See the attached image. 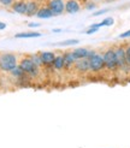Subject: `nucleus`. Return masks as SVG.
Wrapping results in <instances>:
<instances>
[{"instance_id": "f257e3e1", "label": "nucleus", "mask_w": 130, "mask_h": 148, "mask_svg": "<svg viewBox=\"0 0 130 148\" xmlns=\"http://www.w3.org/2000/svg\"><path fill=\"white\" fill-rule=\"evenodd\" d=\"M18 65L22 68V70H23L29 76L30 79H34L36 77H39L40 72H41V68H39V66H36L34 64V62L31 60V58H30L29 54L22 56L19 58V60H18Z\"/></svg>"}, {"instance_id": "f03ea898", "label": "nucleus", "mask_w": 130, "mask_h": 148, "mask_svg": "<svg viewBox=\"0 0 130 148\" xmlns=\"http://www.w3.org/2000/svg\"><path fill=\"white\" fill-rule=\"evenodd\" d=\"M18 54L11 53V52H1L0 53V71L9 73L18 65Z\"/></svg>"}, {"instance_id": "7ed1b4c3", "label": "nucleus", "mask_w": 130, "mask_h": 148, "mask_svg": "<svg viewBox=\"0 0 130 148\" xmlns=\"http://www.w3.org/2000/svg\"><path fill=\"white\" fill-rule=\"evenodd\" d=\"M103 57H104L105 69L107 71H110V72L118 71V63H117V58H116V53H114L113 47L106 48L103 53Z\"/></svg>"}, {"instance_id": "20e7f679", "label": "nucleus", "mask_w": 130, "mask_h": 148, "mask_svg": "<svg viewBox=\"0 0 130 148\" xmlns=\"http://www.w3.org/2000/svg\"><path fill=\"white\" fill-rule=\"evenodd\" d=\"M113 48H114L116 58H117V63H118V70L119 71H124V72H129L130 65L127 63L125 45H117V46H114Z\"/></svg>"}, {"instance_id": "39448f33", "label": "nucleus", "mask_w": 130, "mask_h": 148, "mask_svg": "<svg viewBox=\"0 0 130 148\" xmlns=\"http://www.w3.org/2000/svg\"><path fill=\"white\" fill-rule=\"evenodd\" d=\"M89 69L90 72L98 73L105 70V63H104V57L101 52H95L90 58H89Z\"/></svg>"}, {"instance_id": "423d86ee", "label": "nucleus", "mask_w": 130, "mask_h": 148, "mask_svg": "<svg viewBox=\"0 0 130 148\" xmlns=\"http://www.w3.org/2000/svg\"><path fill=\"white\" fill-rule=\"evenodd\" d=\"M46 4L52 11L53 17L62 16L65 13V0H46Z\"/></svg>"}, {"instance_id": "0eeeda50", "label": "nucleus", "mask_w": 130, "mask_h": 148, "mask_svg": "<svg viewBox=\"0 0 130 148\" xmlns=\"http://www.w3.org/2000/svg\"><path fill=\"white\" fill-rule=\"evenodd\" d=\"M39 54L41 57V60H42V64H43V69L52 68L53 62H54V58H55V53H54V52H51V51H40Z\"/></svg>"}, {"instance_id": "6e6552de", "label": "nucleus", "mask_w": 130, "mask_h": 148, "mask_svg": "<svg viewBox=\"0 0 130 148\" xmlns=\"http://www.w3.org/2000/svg\"><path fill=\"white\" fill-rule=\"evenodd\" d=\"M42 4V0H28L27 1V17H34L38 13L40 6Z\"/></svg>"}, {"instance_id": "1a4fd4ad", "label": "nucleus", "mask_w": 130, "mask_h": 148, "mask_svg": "<svg viewBox=\"0 0 130 148\" xmlns=\"http://www.w3.org/2000/svg\"><path fill=\"white\" fill-rule=\"evenodd\" d=\"M74 69L78 73H81V75H84V73L90 72V69H89V59L88 58H84V59H79V60H76Z\"/></svg>"}, {"instance_id": "9d476101", "label": "nucleus", "mask_w": 130, "mask_h": 148, "mask_svg": "<svg viewBox=\"0 0 130 148\" xmlns=\"http://www.w3.org/2000/svg\"><path fill=\"white\" fill-rule=\"evenodd\" d=\"M81 11V4L78 0H66L65 1V13L74 14Z\"/></svg>"}, {"instance_id": "9b49d317", "label": "nucleus", "mask_w": 130, "mask_h": 148, "mask_svg": "<svg viewBox=\"0 0 130 148\" xmlns=\"http://www.w3.org/2000/svg\"><path fill=\"white\" fill-rule=\"evenodd\" d=\"M52 69L57 72H62L65 70V62H64V56H63V52H58L55 54L54 58V62L52 65Z\"/></svg>"}, {"instance_id": "f8f14e48", "label": "nucleus", "mask_w": 130, "mask_h": 148, "mask_svg": "<svg viewBox=\"0 0 130 148\" xmlns=\"http://www.w3.org/2000/svg\"><path fill=\"white\" fill-rule=\"evenodd\" d=\"M63 56H64V62H65V70L74 69L75 63H76V59H75V57H74V53H72V51H70V49L64 51V52H63Z\"/></svg>"}, {"instance_id": "ddd939ff", "label": "nucleus", "mask_w": 130, "mask_h": 148, "mask_svg": "<svg viewBox=\"0 0 130 148\" xmlns=\"http://www.w3.org/2000/svg\"><path fill=\"white\" fill-rule=\"evenodd\" d=\"M27 1H28V0H16V1L13 3V5L11 6V10L14 13L24 14V16H25V12H27Z\"/></svg>"}, {"instance_id": "4468645a", "label": "nucleus", "mask_w": 130, "mask_h": 148, "mask_svg": "<svg viewBox=\"0 0 130 148\" xmlns=\"http://www.w3.org/2000/svg\"><path fill=\"white\" fill-rule=\"evenodd\" d=\"M36 17L38 18H51V17H53L52 11L49 10L48 5L46 4V1H43V0H42V4L40 6L38 13H36Z\"/></svg>"}, {"instance_id": "2eb2a0df", "label": "nucleus", "mask_w": 130, "mask_h": 148, "mask_svg": "<svg viewBox=\"0 0 130 148\" xmlns=\"http://www.w3.org/2000/svg\"><path fill=\"white\" fill-rule=\"evenodd\" d=\"M89 48L87 47H78V48H74L72 49V53H74V57L76 60H79V59H84V58H88L89 54Z\"/></svg>"}, {"instance_id": "dca6fc26", "label": "nucleus", "mask_w": 130, "mask_h": 148, "mask_svg": "<svg viewBox=\"0 0 130 148\" xmlns=\"http://www.w3.org/2000/svg\"><path fill=\"white\" fill-rule=\"evenodd\" d=\"M41 34L36 32H24V33H18L14 35L16 39H33V38H40Z\"/></svg>"}, {"instance_id": "f3484780", "label": "nucleus", "mask_w": 130, "mask_h": 148, "mask_svg": "<svg viewBox=\"0 0 130 148\" xmlns=\"http://www.w3.org/2000/svg\"><path fill=\"white\" fill-rule=\"evenodd\" d=\"M79 42V40L77 39H69V40H65V41H60V42H57L53 43L54 46H60V47H70V46H75Z\"/></svg>"}, {"instance_id": "a211bd4d", "label": "nucleus", "mask_w": 130, "mask_h": 148, "mask_svg": "<svg viewBox=\"0 0 130 148\" xmlns=\"http://www.w3.org/2000/svg\"><path fill=\"white\" fill-rule=\"evenodd\" d=\"M31 58V60L34 62V64L36 66H39V68L43 69V64H42V60H41V57L39 54V52H36V53H31V54H29Z\"/></svg>"}, {"instance_id": "6ab92c4d", "label": "nucleus", "mask_w": 130, "mask_h": 148, "mask_svg": "<svg viewBox=\"0 0 130 148\" xmlns=\"http://www.w3.org/2000/svg\"><path fill=\"white\" fill-rule=\"evenodd\" d=\"M99 24H100V28H101V27H111V25L114 24V19H113L112 17H107V18H105L104 21H101Z\"/></svg>"}, {"instance_id": "aec40b11", "label": "nucleus", "mask_w": 130, "mask_h": 148, "mask_svg": "<svg viewBox=\"0 0 130 148\" xmlns=\"http://www.w3.org/2000/svg\"><path fill=\"white\" fill-rule=\"evenodd\" d=\"M99 28H100V24H99V23L92 24V25H89V28L87 29L84 33H86V34H88V35H90V34H93V33H96V32L99 30Z\"/></svg>"}, {"instance_id": "412c9836", "label": "nucleus", "mask_w": 130, "mask_h": 148, "mask_svg": "<svg viewBox=\"0 0 130 148\" xmlns=\"http://www.w3.org/2000/svg\"><path fill=\"white\" fill-rule=\"evenodd\" d=\"M16 0H0V6L1 7H5V9H11V6L13 5V3Z\"/></svg>"}, {"instance_id": "4be33fe9", "label": "nucleus", "mask_w": 130, "mask_h": 148, "mask_svg": "<svg viewBox=\"0 0 130 148\" xmlns=\"http://www.w3.org/2000/svg\"><path fill=\"white\" fill-rule=\"evenodd\" d=\"M84 7L86 9H88V10H93V9H95L96 7V3L92 1V0H87L86 4H84Z\"/></svg>"}, {"instance_id": "5701e85b", "label": "nucleus", "mask_w": 130, "mask_h": 148, "mask_svg": "<svg viewBox=\"0 0 130 148\" xmlns=\"http://www.w3.org/2000/svg\"><path fill=\"white\" fill-rule=\"evenodd\" d=\"M125 56H127V63L130 65V43L125 45Z\"/></svg>"}, {"instance_id": "b1692460", "label": "nucleus", "mask_w": 130, "mask_h": 148, "mask_svg": "<svg viewBox=\"0 0 130 148\" xmlns=\"http://www.w3.org/2000/svg\"><path fill=\"white\" fill-rule=\"evenodd\" d=\"M110 11V9H104V10H100V11H95V12H93V16L94 17H96V16H101V14H104L106 12Z\"/></svg>"}, {"instance_id": "393cba45", "label": "nucleus", "mask_w": 130, "mask_h": 148, "mask_svg": "<svg viewBox=\"0 0 130 148\" xmlns=\"http://www.w3.org/2000/svg\"><path fill=\"white\" fill-rule=\"evenodd\" d=\"M119 39H127V38H130V29L129 30H127V32H124V33H122L119 36H118Z\"/></svg>"}, {"instance_id": "a878e982", "label": "nucleus", "mask_w": 130, "mask_h": 148, "mask_svg": "<svg viewBox=\"0 0 130 148\" xmlns=\"http://www.w3.org/2000/svg\"><path fill=\"white\" fill-rule=\"evenodd\" d=\"M41 24L40 23H29L28 24V27H30V28H38V27H40Z\"/></svg>"}, {"instance_id": "bb28decb", "label": "nucleus", "mask_w": 130, "mask_h": 148, "mask_svg": "<svg viewBox=\"0 0 130 148\" xmlns=\"http://www.w3.org/2000/svg\"><path fill=\"white\" fill-rule=\"evenodd\" d=\"M4 29H6V23L0 21V30H4Z\"/></svg>"}, {"instance_id": "cd10ccee", "label": "nucleus", "mask_w": 130, "mask_h": 148, "mask_svg": "<svg viewBox=\"0 0 130 148\" xmlns=\"http://www.w3.org/2000/svg\"><path fill=\"white\" fill-rule=\"evenodd\" d=\"M52 32H53V33H60V32H63V30H62V29H53Z\"/></svg>"}, {"instance_id": "c85d7f7f", "label": "nucleus", "mask_w": 130, "mask_h": 148, "mask_svg": "<svg viewBox=\"0 0 130 148\" xmlns=\"http://www.w3.org/2000/svg\"><path fill=\"white\" fill-rule=\"evenodd\" d=\"M92 1H95L96 3V1H100V0H92Z\"/></svg>"}]
</instances>
